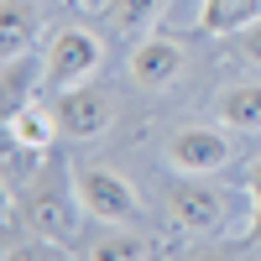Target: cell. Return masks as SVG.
<instances>
[{
	"label": "cell",
	"mask_w": 261,
	"mask_h": 261,
	"mask_svg": "<svg viewBox=\"0 0 261 261\" xmlns=\"http://www.w3.org/2000/svg\"><path fill=\"white\" fill-rule=\"evenodd\" d=\"M11 220L27 235H58L68 241L84 220V199H79V178L63 157H42L37 172L11 193Z\"/></svg>",
	"instance_id": "1"
},
{
	"label": "cell",
	"mask_w": 261,
	"mask_h": 261,
	"mask_svg": "<svg viewBox=\"0 0 261 261\" xmlns=\"http://www.w3.org/2000/svg\"><path fill=\"white\" fill-rule=\"evenodd\" d=\"M84 214L99 225H136L141 220V193L130 178H120L115 167H73Z\"/></svg>",
	"instance_id": "2"
},
{
	"label": "cell",
	"mask_w": 261,
	"mask_h": 261,
	"mask_svg": "<svg viewBox=\"0 0 261 261\" xmlns=\"http://www.w3.org/2000/svg\"><path fill=\"white\" fill-rule=\"evenodd\" d=\"M105 63V42L89 27H58L47 42V84L53 89H79V84H94Z\"/></svg>",
	"instance_id": "3"
},
{
	"label": "cell",
	"mask_w": 261,
	"mask_h": 261,
	"mask_svg": "<svg viewBox=\"0 0 261 261\" xmlns=\"http://www.w3.org/2000/svg\"><path fill=\"white\" fill-rule=\"evenodd\" d=\"M53 115H58V130H63L68 141H89V136H99V130H110V120H115V94L99 89V84L58 89Z\"/></svg>",
	"instance_id": "4"
},
{
	"label": "cell",
	"mask_w": 261,
	"mask_h": 261,
	"mask_svg": "<svg viewBox=\"0 0 261 261\" xmlns=\"http://www.w3.org/2000/svg\"><path fill=\"white\" fill-rule=\"evenodd\" d=\"M167 214H172V225L183 235H214L230 220V199H225V188H209V183H199L188 172V183H172Z\"/></svg>",
	"instance_id": "5"
},
{
	"label": "cell",
	"mask_w": 261,
	"mask_h": 261,
	"mask_svg": "<svg viewBox=\"0 0 261 261\" xmlns=\"http://www.w3.org/2000/svg\"><path fill=\"white\" fill-rule=\"evenodd\" d=\"M230 162H235V141L225 130H214V125H183V130H172V141H167V167L193 172V178L220 172Z\"/></svg>",
	"instance_id": "6"
},
{
	"label": "cell",
	"mask_w": 261,
	"mask_h": 261,
	"mask_svg": "<svg viewBox=\"0 0 261 261\" xmlns=\"http://www.w3.org/2000/svg\"><path fill=\"white\" fill-rule=\"evenodd\" d=\"M178 73H183V47L172 37L136 42V53H130V79H136L141 89H167Z\"/></svg>",
	"instance_id": "7"
},
{
	"label": "cell",
	"mask_w": 261,
	"mask_h": 261,
	"mask_svg": "<svg viewBox=\"0 0 261 261\" xmlns=\"http://www.w3.org/2000/svg\"><path fill=\"white\" fill-rule=\"evenodd\" d=\"M53 136H63V130H58V115L47 110V105H37V99L6 115V141H11V146L47 151V146H53Z\"/></svg>",
	"instance_id": "8"
},
{
	"label": "cell",
	"mask_w": 261,
	"mask_h": 261,
	"mask_svg": "<svg viewBox=\"0 0 261 261\" xmlns=\"http://www.w3.org/2000/svg\"><path fill=\"white\" fill-rule=\"evenodd\" d=\"M37 32H42V6L37 0H0V58L27 53Z\"/></svg>",
	"instance_id": "9"
},
{
	"label": "cell",
	"mask_w": 261,
	"mask_h": 261,
	"mask_svg": "<svg viewBox=\"0 0 261 261\" xmlns=\"http://www.w3.org/2000/svg\"><path fill=\"white\" fill-rule=\"evenodd\" d=\"M47 79V58H32V53H16L0 63V99H6V115L32 105V89Z\"/></svg>",
	"instance_id": "10"
},
{
	"label": "cell",
	"mask_w": 261,
	"mask_h": 261,
	"mask_svg": "<svg viewBox=\"0 0 261 261\" xmlns=\"http://www.w3.org/2000/svg\"><path fill=\"white\" fill-rule=\"evenodd\" d=\"M261 21V0H204L199 6V32L209 37H235Z\"/></svg>",
	"instance_id": "11"
},
{
	"label": "cell",
	"mask_w": 261,
	"mask_h": 261,
	"mask_svg": "<svg viewBox=\"0 0 261 261\" xmlns=\"http://www.w3.org/2000/svg\"><path fill=\"white\" fill-rule=\"evenodd\" d=\"M214 105L230 130H261V84H230Z\"/></svg>",
	"instance_id": "12"
},
{
	"label": "cell",
	"mask_w": 261,
	"mask_h": 261,
	"mask_svg": "<svg viewBox=\"0 0 261 261\" xmlns=\"http://www.w3.org/2000/svg\"><path fill=\"white\" fill-rule=\"evenodd\" d=\"M63 256H73V251L58 235H32L27 246H6V261H63Z\"/></svg>",
	"instance_id": "13"
},
{
	"label": "cell",
	"mask_w": 261,
	"mask_h": 261,
	"mask_svg": "<svg viewBox=\"0 0 261 261\" xmlns=\"http://www.w3.org/2000/svg\"><path fill=\"white\" fill-rule=\"evenodd\" d=\"M157 11H162V0H110V11H105V16H110L115 27H146Z\"/></svg>",
	"instance_id": "14"
},
{
	"label": "cell",
	"mask_w": 261,
	"mask_h": 261,
	"mask_svg": "<svg viewBox=\"0 0 261 261\" xmlns=\"http://www.w3.org/2000/svg\"><path fill=\"white\" fill-rule=\"evenodd\" d=\"M94 256L99 261H136V256H146V241L141 235H105L94 246Z\"/></svg>",
	"instance_id": "15"
},
{
	"label": "cell",
	"mask_w": 261,
	"mask_h": 261,
	"mask_svg": "<svg viewBox=\"0 0 261 261\" xmlns=\"http://www.w3.org/2000/svg\"><path fill=\"white\" fill-rule=\"evenodd\" d=\"M246 246L261 251V183H251V235H246Z\"/></svg>",
	"instance_id": "16"
},
{
	"label": "cell",
	"mask_w": 261,
	"mask_h": 261,
	"mask_svg": "<svg viewBox=\"0 0 261 261\" xmlns=\"http://www.w3.org/2000/svg\"><path fill=\"white\" fill-rule=\"evenodd\" d=\"M241 58H246V63H261V21L241 32Z\"/></svg>",
	"instance_id": "17"
},
{
	"label": "cell",
	"mask_w": 261,
	"mask_h": 261,
	"mask_svg": "<svg viewBox=\"0 0 261 261\" xmlns=\"http://www.w3.org/2000/svg\"><path fill=\"white\" fill-rule=\"evenodd\" d=\"M251 183H261V157H256V167H251Z\"/></svg>",
	"instance_id": "18"
}]
</instances>
